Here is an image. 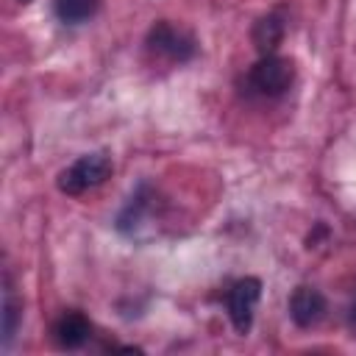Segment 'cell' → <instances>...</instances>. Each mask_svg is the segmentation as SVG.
<instances>
[{
  "label": "cell",
  "mask_w": 356,
  "mask_h": 356,
  "mask_svg": "<svg viewBox=\"0 0 356 356\" xmlns=\"http://www.w3.org/2000/svg\"><path fill=\"white\" fill-rule=\"evenodd\" d=\"M328 312L325 295L314 286H298L289 295V317L298 328H314Z\"/></svg>",
  "instance_id": "cell-5"
},
{
  "label": "cell",
  "mask_w": 356,
  "mask_h": 356,
  "mask_svg": "<svg viewBox=\"0 0 356 356\" xmlns=\"http://www.w3.org/2000/svg\"><path fill=\"white\" fill-rule=\"evenodd\" d=\"M100 0H56V17L67 25H81L95 17Z\"/></svg>",
  "instance_id": "cell-8"
},
{
  "label": "cell",
  "mask_w": 356,
  "mask_h": 356,
  "mask_svg": "<svg viewBox=\"0 0 356 356\" xmlns=\"http://www.w3.org/2000/svg\"><path fill=\"white\" fill-rule=\"evenodd\" d=\"M147 50L181 64V61H189L195 56V39H192V33L161 19L147 31Z\"/></svg>",
  "instance_id": "cell-3"
},
{
  "label": "cell",
  "mask_w": 356,
  "mask_h": 356,
  "mask_svg": "<svg viewBox=\"0 0 356 356\" xmlns=\"http://www.w3.org/2000/svg\"><path fill=\"white\" fill-rule=\"evenodd\" d=\"M284 33H286V22L278 11L273 14H264L253 22V31H250V39H253V47L261 53V56H270L278 50V44L284 42Z\"/></svg>",
  "instance_id": "cell-7"
},
{
  "label": "cell",
  "mask_w": 356,
  "mask_h": 356,
  "mask_svg": "<svg viewBox=\"0 0 356 356\" xmlns=\"http://www.w3.org/2000/svg\"><path fill=\"white\" fill-rule=\"evenodd\" d=\"M19 3H31V0H19Z\"/></svg>",
  "instance_id": "cell-11"
},
{
  "label": "cell",
  "mask_w": 356,
  "mask_h": 356,
  "mask_svg": "<svg viewBox=\"0 0 356 356\" xmlns=\"http://www.w3.org/2000/svg\"><path fill=\"white\" fill-rule=\"evenodd\" d=\"M111 175V159L106 153H86L75 159L67 170L58 172V189L64 195H83L95 186H100Z\"/></svg>",
  "instance_id": "cell-1"
},
{
  "label": "cell",
  "mask_w": 356,
  "mask_h": 356,
  "mask_svg": "<svg viewBox=\"0 0 356 356\" xmlns=\"http://www.w3.org/2000/svg\"><path fill=\"white\" fill-rule=\"evenodd\" d=\"M261 298V281L248 275V278H239L231 292H228V317L234 323V328L239 334H248L250 325H253V312H256V303Z\"/></svg>",
  "instance_id": "cell-4"
},
{
  "label": "cell",
  "mask_w": 356,
  "mask_h": 356,
  "mask_svg": "<svg viewBox=\"0 0 356 356\" xmlns=\"http://www.w3.org/2000/svg\"><path fill=\"white\" fill-rule=\"evenodd\" d=\"M53 334H56V342H58L61 348L75 350V348H81V345L89 339L92 323H89V317H86L83 312H75V309H72V312H64V314L56 320Z\"/></svg>",
  "instance_id": "cell-6"
},
{
  "label": "cell",
  "mask_w": 356,
  "mask_h": 356,
  "mask_svg": "<svg viewBox=\"0 0 356 356\" xmlns=\"http://www.w3.org/2000/svg\"><path fill=\"white\" fill-rule=\"evenodd\" d=\"M19 320H22V303L14 298L11 289H6V298H3V345H8L14 339Z\"/></svg>",
  "instance_id": "cell-9"
},
{
  "label": "cell",
  "mask_w": 356,
  "mask_h": 356,
  "mask_svg": "<svg viewBox=\"0 0 356 356\" xmlns=\"http://www.w3.org/2000/svg\"><path fill=\"white\" fill-rule=\"evenodd\" d=\"M348 325H350V331L356 334V298L350 300V309H348Z\"/></svg>",
  "instance_id": "cell-10"
},
{
  "label": "cell",
  "mask_w": 356,
  "mask_h": 356,
  "mask_svg": "<svg viewBox=\"0 0 356 356\" xmlns=\"http://www.w3.org/2000/svg\"><path fill=\"white\" fill-rule=\"evenodd\" d=\"M292 78H295V67L289 58L284 56H261L250 72H248V86L261 95V97H281L289 86H292Z\"/></svg>",
  "instance_id": "cell-2"
}]
</instances>
